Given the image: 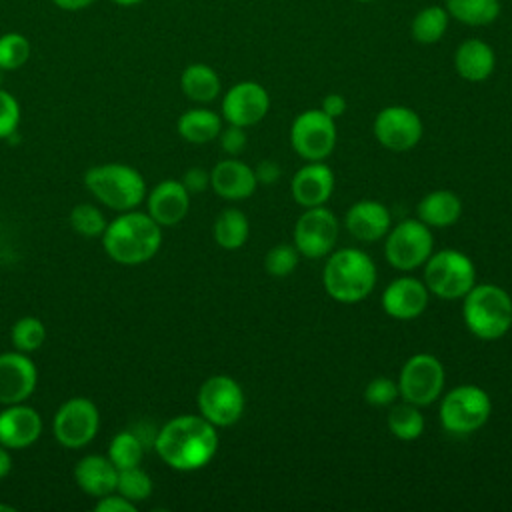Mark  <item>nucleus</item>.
<instances>
[{
	"label": "nucleus",
	"instance_id": "1",
	"mask_svg": "<svg viewBox=\"0 0 512 512\" xmlns=\"http://www.w3.org/2000/svg\"><path fill=\"white\" fill-rule=\"evenodd\" d=\"M154 448L158 456L174 470H200L214 458L218 450L216 426L204 416H176L156 432Z\"/></svg>",
	"mask_w": 512,
	"mask_h": 512
},
{
	"label": "nucleus",
	"instance_id": "2",
	"mask_svg": "<svg viewBox=\"0 0 512 512\" xmlns=\"http://www.w3.org/2000/svg\"><path fill=\"white\" fill-rule=\"evenodd\" d=\"M162 244V226L144 212L126 210L106 224L104 252L118 264L136 266L156 256Z\"/></svg>",
	"mask_w": 512,
	"mask_h": 512
},
{
	"label": "nucleus",
	"instance_id": "3",
	"mask_svg": "<svg viewBox=\"0 0 512 512\" xmlns=\"http://www.w3.org/2000/svg\"><path fill=\"white\" fill-rule=\"evenodd\" d=\"M322 284L330 298L344 304L364 300L376 284V264L360 248H342L328 256Z\"/></svg>",
	"mask_w": 512,
	"mask_h": 512
},
{
	"label": "nucleus",
	"instance_id": "4",
	"mask_svg": "<svg viewBox=\"0 0 512 512\" xmlns=\"http://www.w3.org/2000/svg\"><path fill=\"white\" fill-rule=\"evenodd\" d=\"M462 318L472 336L498 340L512 326V298L496 284H474L464 294Z\"/></svg>",
	"mask_w": 512,
	"mask_h": 512
},
{
	"label": "nucleus",
	"instance_id": "5",
	"mask_svg": "<svg viewBox=\"0 0 512 512\" xmlns=\"http://www.w3.org/2000/svg\"><path fill=\"white\" fill-rule=\"evenodd\" d=\"M84 186L100 204L116 212L134 210L146 196L144 176L120 162L92 166L84 174Z\"/></svg>",
	"mask_w": 512,
	"mask_h": 512
},
{
	"label": "nucleus",
	"instance_id": "6",
	"mask_svg": "<svg viewBox=\"0 0 512 512\" xmlns=\"http://www.w3.org/2000/svg\"><path fill=\"white\" fill-rule=\"evenodd\" d=\"M424 284L428 292L438 298H464V294L476 284L474 262L454 248L432 252L424 262Z\"/></svg>",
	"mask_w": 512,
	"mask_h": 512
},
{
	"label": "nucleus",
	"instance_id": "7",
	"mask_svg": "<svg viewBox=\"0 0 512 512\" xmlns=\"http://www.w3.org/2000/svg\"><path fill=\"white\" fill-rule=\"evenodd\" d=\"M492 412V402L486 390L474 384L452 388L440 402V422L450 434H472L482 428Z\"/></svg>",
	"mask_w": 512,
	"mask_h": 512
},
{
	"label": "nucleus",
	"instance_id": "8",
	"mask_svg": "<svg viewBox=\"0 0 512 512\" xmlns=\"http://www.w3.org/2000/svg\"><path fill=\"white\" fill-rule=\"evenodd\" d=\"M432 248L434 238L430 226L418 218H406L388 230L384 256L386 262L396 270H414L430 258Z\"/></svg>",
	"mask_w": 512,
	"mask_h": 512
},
{
	"label": "nucleus",
	"instance_id": "9",
	"mask_svg": "<svg viewBox=\"0 0 512 512\" xmlns=\"http://www.w3.org/2000/svg\"><path fill=\"white\" fill-rule=\"evenodd\" d=\"M444 380V366L436 356L428 352L414 354L404 362L398 376L400 398L420 408L430 406L434 400H438Z\"/></svg>",
	"mask_w": 512,
	"mask_h": 512
},
{
	"label": "nucleus",
	"instance_id": "10",
	"mask_svg": "<svg viewBox=\"0 0 512 512\" xmlns=\"http://www.w3.org/2000/svg\"><path fill=\"white\" fill-rule=\"evenodd\" d=\"M290 144L308 162L324 160L336 146V122L320 108L300 112L290 126Z\"/></svg>",
	"mask_w": 512,
	"mask_h": 512
},
{
	"label": "nucleus",
	"instance_id": "11",
	"mask_svg": "<svg viewBox=\"0 0 512 512\" xmlns=\"http://www.w3.org/2000/svg\"><path fill=\"white\" fill-rule=\"evenodd\" d=\"M198 410L214 426H232L244 412V392L230 376H210L198 390Z\"/></svg>",
	"mask_w": 512,
	"mask_h": 512
},
{
	"label": "nucleus",
	"instance_id": "12",
	"mask_svg": "<svg viewBox=\"0 0 512 512\" xmlns=\"http://www.w3.org/2000/svg\"><path fill=\"white\" fill-rule=\"evenodd\" d=\"M98 426L100 414L96 404L84 396H74L54 414L52 432L64 448H82L94 440Z\"/></svg>",
	"mask_w": 512,
	"mask_h": 512
},
{
	"label": "nucleus",
	"instance_id": "13",
	"mask_svg": "<svg viewBox=\"0 0 512 512\" xmlns=\"http://www.w3.org/2000/svg\"><path fill=\"white\" fill-rule=\"evenodd\" d=\"M338 240V220L324 208H306L294 226V246L306 258L328 256Z\"/></svg>",
	"mask_w": 512,
	"mask_h": 512
},
{
	"label": "nucleus",
	"instance_id": "14",
	"mask_svg": "<svg viewBox=\"0 0 512 512\" xmlns=\"http://www.w3.org/2000/svg\"><path fill=\"white\" fill-rule=\"evenodd\" d=\"M422 132L424 126L420 116L408 106H386L374 118L376 140L392 152L414 148L420 142Z\"/></svg>",
	"mask_w": 512,
	"mask_h": 512
},
{
	"label": "nucleus",
	"instance_id": "15",
	"mask_svg": "<svg viewBox=\"0 0 512 512\" xmlns=\"http://www.w3.org/2000/svg\"><path fill=\"white\" fill-rule=\"evenodd\" d=\"M270 108V96L266 88L258 82L244 80L234 84L222 98V116L234 126H254L258 124Z\"/></svg>",
	"mask_w": 512,
	"mask_h": 512
},
{
	"label": "nucleus",
	"instance_id": "16",
	"mask_svg": "<svg viewBox=\"0 0 512 512\" xmlns=\"http://www.w3.org/2000/svg\"><path fill=\"white\" fill-rule=\"evenodd\" d=\"M38 372L36 364L26 352H4L0 354V404H20L36 388Z\"/></svg>",
	"mask_w": 512,
	"mask_h": 512
},
{
	"label": "nucleus",
	"instance_id": "17",
	"mask_svg": "<svg viewBox=\"0 0 512 512\" xmlns=\"http://www.w3.org/2000/svg\"><path fill=\"white\" fill-rule=\"evenodd\" d=\"M428 288L422 280L402 276L392 280L382 292V308L396 320L418 318L428 306Z\"/></svg>",
	"mask_w": 512,
	"mask_h": 512
},
{
	"label": "nucleus",
	"instance_id": "18",
	"mask_svg": "<svg viewBox=\"0 0 512 512\" xmlns=\"http://www.w3.org/2000/svg\"><path fill=\"white\" fill-rule=\"evenodd\" d=\"M42 434L40 414L26 404H10L0 412V444L6 448H28Z\"/></svg>",
	"mask_w": 512,
	"mask_h": 512
},
{
	"label": "nucleus",
	"instance_id": "19",
	"mask_svg": "<svg viewBox=\"0 0 512 512\" xmlns=\"http://www.w3.org/2000/svg\"><path fill=\"white\" fill-rule=\"evenodd\" d=\"M332 190L334 172L322 160L308 162L306 166H302L290 182L292 198L304 208L324 206V202L332 196Z\"/></svg>",
	"mask_w": 512,
	"mask_h": 512
},
{
	"label": "nucleus",
	"instance_id": "20",
	"mask_svg": "<svg viewBox=\"0 0 512 512\" xmlns=\"http://www.w3.org/2000/svg\"><path fill=\"white\" fill-rule=\"evenodd\" d=\"M148 214L160 226L180 224L190 208V192L178 180H164L148 194Z\"/></svg>",
	"mask_w": 512,
	"mask_h": 512
},
{
	"label": "nucleus",
	"instance_id": "21",
	"mask_svg": "<svg viewBox=\"0 0 512 512\" xmlns=\"http://www.w3.org/2000/svg\"><path fill=\"white\" fill-rule=\"evenodd\" d=\"M258 186L254 168L240 160H222L210 172V188L226 200H244Z\"/></svg>",
	"mask_w": 512,
	"mask_h": 512
},
{
	"label": "nucleus",
	"instance_id": "22",
	"mask_svg": "<svg viewBox=\"0 0 512 512\" xmlns=\"http://www.w3.org/2000/svg\"><path fill=\"white\" fill-rule=\"evenodd\" d=\"M346 228L360 242H376L390 230V212L376 200L354 202L346 212Z\"/></svg>",
	"mask_w": 512,
	"mask_h": 512
},
{
	"label": "nucleus",
	"instance_id": "23",
	"mask_svg": "<svg viewBox=\"0 0 512 512\" xmlns=\"http://www.w3.org/2000/svg\"><path fill=\"white\" fill-rule=\"evenodd\" d=\"M74 480L80 486V490L100 498L110 492H116L118 468L112 464L108 456L88 454L76 462Z\"/></svg>",
	"mask_w": 512,
	"mask_h": 512
},
{
	"label": "nucleus",
	"instance_id": "24",
	"mask_svg": "<svg viewBox=\"0 0 512 512\" xmlns=\"http://www.w3.org/2000/svg\"><path fill=\"white\" fill-rule=\"evenodd\" d=\"M496 66V56L490 44L480 38L464 40L454 52V68L468 82L486 80Z\"/></svg>",
	"mask_w": 512,
	"mask_h": 512
},
{
	"label": "nucleus",
	"instance_id": "25",
	"mask_svg": "<svg viewBox=\"0 0 512 512\" xmlns=\"http://www.w3.org/2000/svg\"><path fill=\"white\" fill-rule=\"evenodd\" d=\"M416 214L430 228H448L460 218L462 202L450 190H432L418 202Z\"/></svg>",
	"mask_w": 512,
	"mask_h": 512
},
{
	"label": "nucleus",
	"instance_id": "26",
	"mask_svg": "<svg viewBox=\"0 0 512 512\" xmlns=\"http://www.w3.org/2000/svg\"><path fill=\"white\" fill-rule=\"evenodd\" d=\"M178 134L190 144H206L222 130V118L208 108H190L176 122Z\"/></svg>",
	"mask_w": 512,
	"mask_h": 512
},
{
	"label": "nucleus",
	"instance_id": "27",
	"mask_svg": "<svg viewBox=\"0 0 512 512\" xmlns=\"http://www.w3.org/2000/svg\"><path fill=\"white\" fill-rule=\"evenodd\" d=\"M180 88L186 98L206 104L220 94V78L212 66L194 62L182 70Z\"/></svg>",
	"mask_w": 512,
	"mask_h": 512
},
{
	"label": "nucleus",
	"instance_id": "28",
	"mask_svg": "<svg viewBox=\"0 0 512 512\" xmlns=\"http://www.w3.org/2000/svg\"><path fill=\"white\" fill-rule=\"evenodd\" d=\"M214 240L224 250H236L244 246L248 238V218L242 210L226 208L214 220Z\"/></svg>",
	"mask_w": 512,
	"mask_h": 512
},
{
	"label": "nucleus",
	"instance_id": "29",
	"mask_svg": "<svg viewBox=\"0 0 512 512\" xmlns=\"http://www.w3.org/2000/svg\"><path fill=\"white\" fill-rule=\"evenodd\" d=\"M446 12L466 26H488L500 16V0H446Z\"/></svg>",
	"mask_w": 512,
	"mask_h": 512
},
{
	"label": "nucleus",
	"instance_id": "30",
	"mask_svg": "<svg viewBox=\"0 0 512 512\" xmlns=\"http://www.w3.org/2000/svg\"><path fill=\"white\" fill-rule=\"evenodd\" d=\"M450 14L442 6H426L412 20V38L418 44H436L448 28Z\"/></svg>",
	"mask_w": 512,
	"mask_h": 512
},
{
	"label": "nucleus",
	"instance_id": "31",
	"mask_svg": "<svg viewBox=\"0 0 512 512\" xmlns=\"http://www.w3.org/2000/svg\"><path fill=\"white\" fill-rule=\"evenodd\" d=\"M386 422H388V430L396 438L406 442L420 438V434L424 432V416L420 412V406L410 404L406 400L390 408Z\"/></svg>",
	"mask_w": 512,
	"mask_h": 512
},
{
	"label": "nucleus",
	"instance_id": "32",
	"mask_svg": "<svg viewBox=\"0 0 512 512\" xmlns=\"http://www.w3.org/2000/svg\"><path fill=\"white\" fill-rule=\"evenodd\" d=\"M142 456H144V444H142V440H140L138 434H134V432H130V430H122V432H118V434L110 440L108 458L112 460V464H114L118 470L140 466Z\"/></svg>",
	"mask_w": 512,
	"mask_h": 512
},
{
	"label": "nucleus",
	"instance_id": "33",
	"mask_svg": "<svg viewBox=\"0 0 512 512\" xmlns=\"http://www.w3.org/2000/svg\"><path fill=\"white\" fill-rule=\"evenodd\" d=\"M32 56L30 40L20 32H6L0 36V70L12 72L22 68Z\"/></svg>",
	"mask_w": 512,
	"mask_h": 512
},
{
	"label": "nucleus",
	"instance_id": "34",
	"mask_svg": "<svg viewBox=\"0 0 512 512\" xmlns=\"http://www.w3.org/2000/svg\"><path fill=\"white\" fill-rule=\"evenodd\" d=\"M10 340L14 348L20 352H34L46 340V326L36 316H22L20 320L14 322L10 330Z\"/></svg>",
	"mask_w": 512,
	"mask_h": 512
},
{
	"label": "nucleus",
	"instance_id": "35",
	"mask_svg": "<svg viewBox=\"0 0 512 512\" xmlns=\"http://www.w3.org/2000/svg\"><path fill=\"white\" fill-rule=\"evenodd\" d=\"M116 492L122 494L126 500L138 504L152 494V480L144 470H140V466L124 468L118 470Z\"/></svg>",
	"mask_w": 512,
	"mask_h": 512
},
{
	"label": "nucleus",
	"instance_id": "36",
	"mask_svg": "<svg viewBox=\"0 0 512 512\" xmlns=\"http://www.w3.org/2000/svg\"><path fill=\"white\" fill-rule=\"evenodd\" d=\"M106 218L94 204H76L70 212V226L74 232L86 238L102 236L106 230Z\"/></svg>",
	"mask_w": 512,
	"mask_h": 512
},
{
	"label": "nucleus",
	"instance_id": "37",
	"mask_svg": "<svg viewBox=\"0 0 512 512\" xmlns=\"http://www.w3.org/2000/svg\"><path fill=\"white\" fill-rule=\"evenodd\" d=\"M298 266V250L290 244H278L268 250L264 258V268L270 276L284 278L292 274V270Z\"/></svg>",
	"mask_w": 512,
	"mask_h": 512
},
{
	"label": "nucleus",
	"instance_id": "38",
	"mask_svg": "<svg viewBox=\"0 0 512 512\" xmlns=\"http://www.w3.org/2000/svg\"><path fill=\"white\" fill-rule=\"evenodd\" d=\"M400 396L398 390V382H394L392 378L386 376H376L366 384L364 390V398L370 406H392Z\"/></svg>",
	"mask_w": 512,
	"mask_h": 512
},
{
	"label": "nucleus",
	"instance_id": "39",
	"mask_svg": "<svg viewBox=\"0 0 512 512\" xmlns=\"http://www.w3.org/2000/svg\"><path fill=\"white\" fill-rule=\"evenodd\" d=\"M20 124V104L4 88H0V140L14 136Z\"/></svg>",
	"mask_w": 512,
	"mask_h": 512
},
{
	"label": "nucleus",
	"instance_id": "40",
	"mask_svg": "<svg viewBox=\"0 0 512 512\" xmlns=\"http://www.w3.org/2000/svg\"><path fill=\"white\" fill-rule=\"evenodd\" d=\"M220 146L224 152H228L230 156L240 154L246 148V132L242 126H234L230 124L228 128L220 130Z\"/></svg>",
	"mask_w": 512,
	"mask_h": 512
},
{
	"label": "nucleus",
	"instance_id": "41",
	"mask_svg": "<svg viewBox=\"0 0 512 512\" xmlns=\"http://www.w3.org/2000/svg\"><path fill=\"white\" fill-rule=\"evenodd\" d=\"M94 510H98V512H136V504L126 500L122 494L110 492L106 496H100Z\"/></svg>",
	"mask_w": 512,
	"mask_h": 512
},
{
	"label": "nucleus",
	"instance_id": "42",
	"mask_svg": "<svg viewBox=\"0 0 512 512\" xmlns=\"http://www.w3.org/2000/svg\"><path fill=\"white\" fill-rule=\"evenodd\" d=\"M182 184L184 188L190 192V194H200L204 192L208 186H210V172H206L204 168H190L184 172V178H182Z\"/></svg>",
	"mask_w": 512,
	"mask_h": 512
},
{
	"label": "nucleus",
	"instance_id": "43",
	"mask_svg": "<svg viewBox=\"0 0 512 512\" xmlns=\"http://www.w3.org/2000/svg\"><path fill=\"white\" fill-rule=\"evenodd\" d=\"M280 166L274 162V160H262L256 168H254V174H256V180L258 184H274L278 178H280Z\"/></svg>",
	"mask_w": 512,
	"mask_h": 512
},
{
	"label": "nucleus",
	"instance_id": "44",
	"mask_svg": "<svg viewBox=\"0 0 512 512\" xmlns=\"http://www.w3.org/2000/svg\"><path fill=\"white\" fill-rule=\"evenodd\" d=\"M320 110L336 120L338 116H342L346 112V100L340 94H328V96H324Z\"/></svg>",
	"mask_w": 512,
	"mask_h": 512
},
{
	"label": "nucleus",
	"instance_id": "45",
	"mask_svg": "<svg viewBox=\"0 0 512 512\" xmlns=\"http://www.w3.org/2000/svg\"><path fill=\"white\" fill-rule=\"evenodd\" d=\"M96 0H52L54 6H58L64 12H80L94 4Z\"/></svg>",
	"mask_w": 512,
	"mask_h": 512
},
{
	"label": "nucleus",
	"instance_id": "46",
	"mask_svg": "<svg viewBox=\"0 0 512 512\" xmlns=\"http://www.w3.org/2000/svg\"><path fill=\"white\" fill-rule=\"evenodd\" d=\"M10 470H12V456H10V452L6 450V446L0 444V478L8 476Z\"/></svg>",
	"mask_w": 512,
	"mask_h": 512
},
{
	"label": "nucleus",
	"instance_id": "47",
	"mask_svg": "<svg viewBox=\"0 0 512 512\" xmlns=\"http://www.w3.org/2000/svg\"><path fill=\"white\" fill-rule=\"evenodd\" d=\"M110 2H114L116 6H124V8H130V6H136V4H140V2H144V0H110Z\"/></svg>",
	"mask_w": 512,
	"mask_h": 512
},
{
	"label": "nucleus",
	"instance_id": "48",
	"mask_svg": "<svg viewBox=\"0 0 512 512\" xmlns=\"http://www.w3.org/2000/svg\"><path fill=\"white\" fill-rule=\"evenodd\" d=\"M16 508L14 506H10V504H4V502H0V512H14Z\"/></svg>",
	"mask_w": 512,
	"mask_h": 512
},
{
	"label": "nucleus",
	"instance_id": "49",
	"mask_svg": "<svg viewBox=\"0 0 512 512\" xmlns=\"http://www.w3.org/2000/svg\"><path fill=\"white\" fill-rule=\"evenodd\" d=\"M356 2H374V0H356Z\"/></svg>",
	"mask_w": 512,
	"mask_h": 512
}]
</instances>
